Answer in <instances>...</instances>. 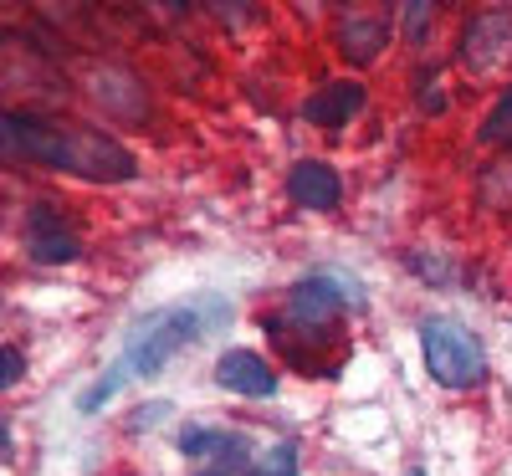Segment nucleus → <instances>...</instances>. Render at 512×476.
Returning a JSON list of instances; mask_svg holds the SVG:
<instances>
[{"mask_svg":"<svg viewBox=\"0 0 512 476\" xmlns=\"http://www.w3.org/2000/svg\"><path fill=\"white\" fill-rule=\"evenodd\" d=\"M0 144H6L11 159H41L52 169H67V175L98 180V185H118L134 175V154L123 144L103 134H77V128H52V123H36L21 113L0 118Z\"/></svg>","mask_w":512,"mask_h":476,"instance_id":"f257e3e1","label":"nucleus"},{"mask_svg":"<svg viewBox=\"0 0 512 476\" xmlns=\"http://www.w3.org/2000/svg\"><path fill=\"white\" fill-rule=\"evenodd\" d=\"M159 415H169V405H149V410H139V415H134V430H149V420H159Z\"/></svg>","mask_w":512,"mask_h":476,"instance_id":"2eb2a0df","label":"nucleus"},{"mask_svg":"<svg viewBox=\"0 0 512 476\" xmlns=\"http://www.w3.org/2000/svg\"><path fill=\"white\" fill-rule=\"evenodd\" d=\"M512 47V11H477L472 26H466V62L472 67H492L502 62Z\"/></svg>","mask_w":512,"mask_h":476,"instance_id":"20e7f679","label":"nucleus"},{"mask_svg":"<svg viewBox=\"0 0 512 476\" xmlns=\"http://www.w3.org/2000/svg\"><path fill=\"white\" fill-rule=\"evenodd\" d=\"M31 256H36V262H77V241L62 231V221H57V215H52V205H36L31 210Z\"/></svg>","mask_w":512,"mask_h":476,"instance_id":"1a4fd4ad","label":"nucleus"},{"mask_svg":"<svg viewBox=\"0 0 512 476\" xmlns=\"http://www.w3.org/2000/svg\"><path fill=\"white\" fill-rule=\"evenodd\" d=\"M246 476H297V446H287V441H282V446H272V451H267L262 461H256Z\"/></svg>","mask_w":512,"mask_h":476,"instance_id":"f8f14e48","label":"nucleus"},{"mask_svg":"<svg viewBox=\"0 0 512 476\" xmlns=\"http://www.w3.org/2000/svg\"><path fill=\"white\" fill-rule=\"evenodd\" d=\"M216 384H226L231 395H251V400L277 395V374H272L262 359H256V354H246V349L221 354V364H216Z\"/></svg>","mask_w":512,"mask_h":476,"instance_id":"423d86ee","label":"nucleus"},{"mask_svg":"<svg viewBox=\"0 0 512 476\" xmlns=\"http://www.w3.org/2000/svg\"><path fill=\"white\" fill-rule=\"evenodd\" d=\"M384 21L379 16H364V11H349L344 21H338V52H344L354 67H364V62H374L379 52H384Z\"/></svg>","mask_w":512,"mask_h":476,"instance_id":"6e6552de","label":"nucleus"},{"mask_svg":"<svg viewBox=\"0 0 512 476\" xmlns=\"http://www.w3.org/2000/svg\"><path fill=\"white\" fill-rule=\"evenodd\" d=\"M420 349H425V369H431L446 389H472V384H482V374H487L482 343L466 333L456 318H425Z\"/></svg>","mask_w":512,"mask_h":476,"instance_id":"7ed1b4c3","label":"nucleus"},{"mask_svg":"<svg viewBox=\"0 0 512 476\" xmlns=\"http://www.w3.org/2000/svg\"><path fill=\"white\" fill-rule=\"evenodd\" d=\"M410 476H425V471H420V466H415V471H410Z\"/></svg>","mask_w":512,"mask_h":476,"instance_id":"f3484780","label":"nucleus"},{"mask_svg":"<svg viewBox=\"0 0 512 476\" xmlns=\"http://www.w3.org/2000/svg\"><path fill=\"white\" fill-rule=\"evenodd\" d=\"M16 379H21V354L6 349V384H16Z\"/></svg>","mask_w":512,"mask_h":476,"instance_id":"dca6fc26","label":"nucleus"},{"mask_svg":"<svg viewBox=\"0 0 512 476\" xmlns=\"http://www.w3.org/2000/svg\"><path fill=\"white\" fill-rule=\"evenodd\" d=\"M338 313V282L328 277H308L287 292V318L292 323H313V328H328V318Z\"/></svg>","mask_w":512,"mask_h":476,"instance_id":"0eeeda50","label":"nucleus"},{"mask_svg":"<svg viewBox=\"0 0 512 476\" xmlns=\"http://www.w3.org/2000/svg\"><path fill=\"white\" fill-rule=\"evenodd\" d=\"M241 461H246V441L241 446H231L226 456H216V461H205L200 466V476H241Z\"/></svg>","mask_w":512,"mask_h":476,"instance_id":"4468645a","label":"nucleus"},{"mask_svg":"<svg viewBox=\"0 0 512 476\" xmlns=\"http://www.w3.org/2000/svg\"><path fill=\"white\" fill-rule=\"evenodd\" d=\"M221 318H226V308H210V313H205V302H185V308H169V313L144 318V323L134 328V338L123 343V359L98 379L93 395H82V410H103L118 389H123V379H154L169 359H180L190 343H195L200 333H210Z\"/></svg>","mask_w":512,"mask_h":476,"instance_id":"f03ea898","label":"nucleus"},{"mask_svg":"<svg viewBox=\"0 0 512 476\" xmlns=\"http://www.w3.org/2000/svg\"><path fill=\"white\" fill-rule=\"evenodd\" d=\"M482 139H487V144H512V93H507V98L497 103V113L487 118Z\"/></svg>","mask_w":512,"mask_h":476,"instance_id":"ddd939ff","label":"nucleus"},{"mask_svg":"<svg viewBox=\"0 0 512 476\" xmlns=\"http://www.w3.org/2000/svg\"><path fill=\"white\" fill-rule=\"evenodd\" d=\"M231 446H241V436H226V430H210V425H190L185 436H180V451L190 456V461H216V456H226Z\"/></svg>","mask_w":512,"mask_h":476,"instance_id":"9b49d317","label":"nucleus"},{"mask_svg":"<svg viewBox=\"0 0 512 476\" xmlns=\"http://www.w3.org/2000/svg\"><path fill=\"white\" fill-rule=\"evenodd\" d=\"M287 195L297 205H308V210H333L338 200H344V185H338V169L333 164L303 159V164H292V175H287Z\"/></svg>","mask_w":512,"mask_h":476,"instance_id":"39448f33","label":"nucleus"},{"mask_svg":"<svg viewBox=\"0 0 512 476\" xmlns=\"http://www.w3.org/2000/svg\"><path fill=\"white\" fill-rule=\"evenodd\" d=\"M359 108H364V88H359V82H333V88H323L318 98H308V118L318 128H344Z\"/></svg>","mask_w":512,"mask_h":476,"instance_id":"9d476101","label":"nucleus"}]
</instances>
